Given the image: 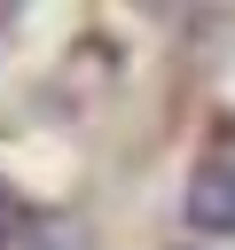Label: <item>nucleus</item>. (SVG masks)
I'll return each instance as SVG.
<instances>
[{"label": "nucleus", "instance_id": "obj_1", "mask_svg": "<svg viewBox=\"0 0 235 250\" xmlns=\"http://www.w3.org/2000/svg\"><path fill=\"white\" fill-rule=\"evenodd\" d=\"M188 219L204 234H235V148H212L188 180Z\"/></svg>", "mask_w": 235, "mask_h": 250}]
</instances>
